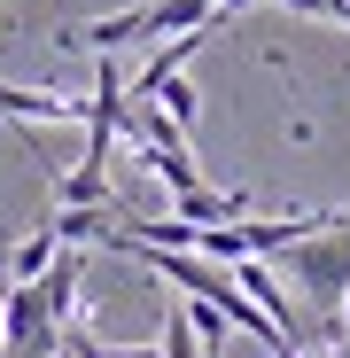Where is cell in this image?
<instances>
[{"mask_svg":"<svg viewBox=\"0 0 350 358\" xmlns=\"http://www.w3.org/2000/svg\"><path fill=\"white\" fill-rule=\"evenodd\" d=\"M288 280H296L319 312H342V296H350V210H335L319 234H304V242H288Z\"/></svg>","mask_w":350,"mask_h":358,"instance_id":"6da1fadb","label":"cell"},{"mask_svg":"<svg viewBox=\"0 0 350 358\" xmlns=\"http://www.w3.org/2000/svg\"><path fill=\"white\" fill-rule=\"evenodd\" d=\"M109 226H117L109 203H101V210H63V203H54V218H47V234H54L63 250H94V242H109Z\"/></svg>","mask_w":350,"mask_h":358,"instance_id":"277c9868","label":"cell"},{"mask_svg":"<svg viewBox=\"0 0 350 358\" xmlns=\"http://www.w3.org/2000/svg\"><path fill=\"white\" fill-rule=\"evenodd\" d=\"M148 101H156V109H163V117H171L180 133L195 125V109H203V94H195V78H187V71H171V78H163V86L148 94Z\"/></svg>","mask_w":350,"mask_h":358,"instance_id":"5b68a950","label":"cell"},{"mask_svg":"<svg viewBox=\"0 0 350 358\" xmlns=\"http://www.w3.org/2000/svg\"><path fill=\"white\" fill-rule=\"evenodd\" d=\"M272 8H296V16H327V24H350V0H272Z\"/></svg>","mask_w":350,"mask_h":358,"instance_id":"ba28073f","label":"cell"},{"mask_svg":"<svg viewBox=\"0 0 350 358\" xmlns=\"http://www.w3.org/2000/svg\"><path fill=\"white\" fill-rule=\"evenodd\" d=\"M156 350H163V358H203V343H195V327H187V312H180V304L163 312V343H156Z\"/></svg>","mask_w":350,"mask_h":358,"instance_id":"52a82bcc","label":"cell"},{"mask_svg":"<svg viewBox=\"0 0 350 358\" xmlns=\"http://www.w3.org/2000/svg\"><path fill=\"white\" fill-rule=\"evenodd\" d=\"M54 250H63V242H54L47 226H39V234H24V242L8 250V280H39V273L54 265Z\"/></svg>","mask_w":350,"mask_h":358,"instance_id":"8992f818","label":"cell"},{"mask_svg":"<svg viewBox=\"0 0 350 358\" xmlns=\"http://www.w3.org/2000/svg\"><path fill=\"white\" fill-rule=\"evenodd\" d=\"M0 296H8V288H0Z\"/></svg>","mask_w":350,"mask_h":358,"instance_id":"8fae6325","label":"cell"},{"mask_svg":"<svg viewBox=\"0 0 350 358\" xmlns=\"http://www.w3.org/2000/svg\"><path fill=\"white\" fill-rule=\"evenodd\" d=\"M242 8H265V0H218V24H226V16H242Z\"/></svg>","mask_w":350,"mask_h":358,"instance_id":"9c48e42d","label":"cell"},{"mask_svg":"<svg viewBox=\"0 0 350 358\" xmlns=\"http://www.w3.org/2000/svg\"><path fill=\"white\" fill-rule=\"evenodd\" d=\"M249 210H257V195H233V187H187V195H171V218H187V226H233Z\"/></svg>","mask_w":350,"mask_h":358,"instance_id":"3957f363","label":"cell"},{"mask_svg":"<svg viewBox=\"0 0 350 358\" xmlns=\"http://www.w3.org/2000/svg\"><path fill=\"white\" fill-rule=\"evenodd\" d=\"M0 117H8V125H86V94H63V86H8V78H0Z\"/></svg>","mask_w":350,"mask_h":358,"instance_id":"7a4b0ae2","label":"cell"},{"mask_svg":"<svg viewBox=\"0 0 350 358\" xmlns=\"http://www.w3.org/2000/svg\"><path fill=\"white\" fill-rule=\"evenodd\" d=\"M342 320H350V296H342Z\"/></svg>","mask_w":350,"mask_h":358,"instance_id":"30bf717a","label":"cell"}]
</instances>
